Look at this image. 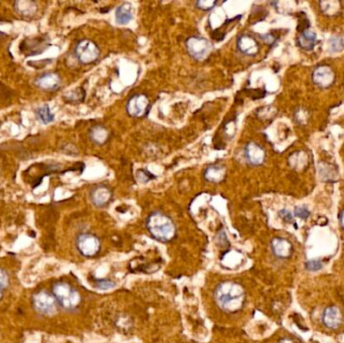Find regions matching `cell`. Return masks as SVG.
Segmentation results:
<instances>
[{"mask_svg": "<svg viewBox=\"0 0 344 343\" xmlns=\"http://www.w3.org/2000/svg\"><path fill=\"white\" fill-rule=\"evenodd\" d=\"M90 138L94 143L98 145H103L109 139V131L104 126L97 125L91 129Z\"/></svg>", "mask_w": 344, "mask_h": 343, "instance_id": "44dd1931", "label": "cell"}, {"mask_svg": "<svg viewBox=\"0 0 344 343\" xmlns=\"http://www.w3.org/2000/svg\"><path fill=\"white\" fill-rule=\"evenodd\" d=\"M14 8L21 15L29 17L35 14L37 10V5L33 1L20 0L14 3Z\"/></svg>", "mask_w": 344, "mask_h": 343, "instance_id": "ffe728a7", "label": "cell"}, {"mask_svg": "<svg viewBox=\"0 0 344 343\" xmlns=\"http://www.w3.org/2000/svg\"><path fill=\"white\" fill-rule=\"evenodd\" d=\"M280 217L284 221H286V222H291V221H293V217H292L291 213L288 212V211H286V209H283L282 212H280Z\"/></svg>", "mask_w": 344, "mask_h": 343, "instance_id": "d6a6232c", "label": "cell"}, {"mask_svg": "<svg viewBox=\"0 0 344 343\" xmlns=\"http://www.w3.org/2000/svg\"><path fill=\"white\" fill-rule=\"evenodd\" d=\"M279 343H295V341H293V340H291V339H288V338H286V339H283V340H281V341H280Z\"/></svg>", "mask_w": 344, "mask_h": 343, "instance_id": "d590c367", "label": "cell"}, {"mask_svg": "<svg viewBox=\"0 0 344 343\" xmlns=\"http://www.w3.org/2000/svg\"><path fill=\"white\" fill-rule=\"evenodd\" d=\"M147 228L152 237L161 242L171 241L176 233V228L171 219L159 212L153 213L149 216Z\"/></svg>", "mask_w": 344, "mask_h": 343, "instance_id": "7a4b0ae2", "label": "cell"}, {"mask_svg": "<svg viewBox=\"0 0 344 343\" xmlns=\"http://www.w3.org/2000/svg\"><path fill=\"white\" fill-rule=\"evenodd\" d=\"M134 8L133 5L129 2H124L117 9L115 13L116 22L119 25H127L133 20Z\"/></svg>", "mask_w": 344, "mask_h": 343, "instance_id": "e0dca14e", "label": "cell"}, {"mask_svg": "<svg viewBox=\"0 0 344 343\" xmlns=\"http://www.w3.org/2000/svg\"><path fill=\"white\" fill-rule=\"evenodd\" d=\"M225 167L221 164H214L204 172V178L209 182H221L225 176Z\"/></svg>", "mask_w": 344, "mask_h": 343, "instance_id": "ac0fdd59", "label": "cell"}, {"mask_svg": "<svg viewBox=\"0 0 344 343\" xmlns=\"http://www.w3.org/2000/svg\"><path fill=\"white\" fill-rule=\"evenodd\" d=\"M35 85L43 91L52 92L61 87L62 80L60 75L55 73H48L42 74L35 80Z\"/></svg>", "mask_w": 344, "mask_h": 343, "instance_id": "30bf717a", "label": "cell"}, {"mask_svg": "<svg viewBox=\"0 0 344 343\" xmlns=\"http://www.w3.org/2000/svg\"><path fill=\"white\" fill-rule=\"evenodd\" d=\"M2 296H3V294H2V290L0 289V300L2 299Z\"/></svg>", "mask_w": 344, "mask_h": 343, "instance_id": "8d00e7d4", "label": "cell"}, {"mask_svg": "<svg viewBox=\"0 0 344 343\" xmlns=\"http://www.w3.org/2000/svg\"><path fill=\"white\" fill-rule=\"evenodd\" d=\"M48 41L42 37L25 40L21 45V50L25 55H33L42 53L44 50L48 49Z\"/></svg>", "mask_w": 344, "mask_h": 343, "instance_id": "9c48e42d", "label": "cell"}, {"mask_svg": "<svg viewBox=\"0 0 344 343\" xmlns=\"http://www.w3.org/2000/svg\"><path fill=\"white\" fill-rule=\"evenodd\" d=\"M98 288L102 289V290H108V289H112L115 287V283L110 281V280H98L97 281V285Z\"/></svg>", "mask_w": 344, "mask_h": 343, "instance_id": "1f68e13d", "label": "cell"}, {"mask_svg": "<svg viewBox=\"0 0 344 343\" xmlns=\"http://www.w3.org/2000/svg\"><path fill=\"white\" fill-rule=\"evenodd\" d=\"M37 119L43 124H49L54 120V115L50 111L49 105H43L36 110Z\"/></svg>", "mask_w": 344, "mask_h": 343, "instance_id": "7402d4cb", "label": "cell"}, {"mask_svg": "<svg viewBox=\"0 0 344 343\" xmlns=\"http://www.w3.org/2000/svg\"><path fill=\"white\" fill-rule=\"evenodd\" d=\"M344 48L343 40L339 36H334L329 41V49L333 52L341 51Z\"/></svg>", "mask_w": 344, "mask_h": 343, "instance_id": "484cf974", "label": "cell"}, {"mask_svg": "<svg viewBox=\"0 0 344 343\" xmlns=\"http://www.w3.org/2000/svg\"><path fill=\"white\" fill-rule=\"evenodd\" d=\"M317 43V36L316 33L310 29H305L298 39V44L302 49H313Z\"/></svg>", "mask_w": 344, "mask_h": 343, "instance_id": "d6986e66", "label": "cell"}, {"mask_svg": "<svg viewBox=\"0 0 344 343\" xmlns=\"http://www.w3.org/2000/svg\"><path fill=\"white\" fill-rule=\"evenodd\" d=\"M313 81L321 88H327L333 83L334 74L329 67L321 66L314 71Z\"/></svg>", "mask_w": 344, "mask_h": 343, "instance_id": "9a60e30c", "label": "cell"}, {"mask_svg": "<svg viewBox=\"0 0 344 343\" xmlns=\"http://www.w3.org/2000/svg\"><path fill=\"white\" fill-rule=\"evenodd\" d=\"M322 321L324 325L330 329L338 328L342 322V314L339 308L335 306H330L326 308L322 316Z\"/></svg>", "mask_w": 344, "mask_h": 343, "instance_id": "5bb4252c", "label": "cell"}, {"mask_svg": "<svg viewBox=\"0 0 344 343\" xmlns=\"http://www.w3.org/2000/svg\"><path fill=\"white\" fill-rule=\"evenodd\" d=\"M237 48L242 53L246 55H255L259 51L257 41L247 34H243L238 39Z\"/></svg>", "mask_w": 344, "mask_h": 343, "instance_id": "2e32d148", "label": "cell"}, {"mask_svg": "<svg viewBox=\"0 0 344 343\" xmlns=\"http://www.w3.org/2000/svg\"><path fill=\"white\" fill-rule=\"evenodd\" d=\"M112 198V192L106 185H97L91 192V200L97 207L107 205Z\"/></svg>", "mask_w": 344, "mask_h": 343, "instance_id": "7c38bea8", "label": "cell"}, {"mask_svg": "<svg viewBox=\"0 0 344 343\" xmlns=\"http://www.w3.org/2000/svg\"><path fill=\"white\" fill-rule=\"evenodd\" d=\"M340 223H341V226L343 227L344 230V211L341 213V215H340Z\"/></svg>", "mask_w": 344, "mask_h": 343, "instance_id": "e575fe53", "label": "cell"}, {"mask_svg": "<svg viewBox=\"0 0 344 343\" xmlns=\"http://www.w3.org/2000/svg\"><path fill=\"white\" fill-rule=\"evenodd\" d=\"M271 246L274 255L281 259H287L291 257L293 253L292 244L289 241L282 238H275L274 240H272Z\"/></svg>", "mask_w": 344, "mask_h": 343, "instance_id": "4fadbf2b", "label": "cell"}, {"mask_svg": "<svg viewBox=\"0 0 344 343\" xmlns=\"http://www.w3.org/2000/svg\"><path fill=\"white\" fill-rule=\"evenodd\" d=\"M74 54L80 63L89 65L98 60L100 49L94 42L90 40H83L77 44L74 48Z\"/></svg>", "mask_w": 344, "mask_h": 343, "instance_id": "5b68a950", "label": "cell"}, {"mask_svg": "<svg viewBox=\"0 0 344 343\" xmlns=\"http://www.w3.org/2000/svg\"><path fill=\"white\" fill-rule=\"evenodd\" d=\"M245 290L235 282H223L216 290V301L223 311L237 312L244 306Z\"/></svg>", "mask_w": 344, "mask_h": 343, "instance_id": "6da1fadb", "label": "cell"}, {"mask_svg": "<svg viewBox=\"0 0 344 343\" xmlns=\"http://www.w3.org/2000/svg\"><path fill=\"white\" fill-rule=\"evenodd\" d=\"M305 267H306V269L308 270V271H314V272H316V271H319L323 267V265H322V263L320 261L312 260V261L306 262Z\"/></svg>", "mask_w": 344, "mask_h": 343, "instance_id": "4dcf8cb0", "label": "cell"}, {"mask_svg": "<svg viewBox=\"0 0 344 343\" xmlns=\"http://www.w3.org/2000/svg\"><path fill=\"white\" fill-rule=\"evenodd\" d=\"M137 178L140 182L146 183L148 181H150L151 179H154L155 176L152 175L150 172L145 170V169H140L137 172Z\"/></svg>", "mask_w": 344, "mask_h": 343, "instance_id": "83f0119b", "label": "cell"}, {"mask_svg": "<svg viewBox=\"0 0 344 343\" xmlns=\"http://www.w3.org/2000/svg\"><path fill=\"white\" fill-rule=\"evenodd\" d=\"M77 247L82 255L93 257L100 251V241L94 235L82 234L77 239Z\"/></svg>", "mask_w": 344, "mask_h": 343, "instance_id": "ba28073f", "label": "cell"}, {"mask_svg": "<svg viewBox=\"0 0 344 343\" xmlns=\"http://www.w3.org/2000/svg\"><path fill=\"white\" fill-rule=\"evenodd\" d=\"M150 102L146 95L136 94L129 99L126 105L127 113L134 118L144 117L148 113Z\"/></svg>", "mask_w": 344, "mask_h": 343, "instance_id": "52a82bcc", "label": "cell"}, {"mask_svg": "<svg viewBox=\"0 0 344 343\" xmlns=\"http://www.w3.org/2000/svg\"><path fill=\"white\" fill-rule=\"evenodd\" d=\"M321 9L328 15H332L336 13L339 9V3L335 1H327V2H321L320 3Z\"/></svg>", "mask_w": 344, "mask_h": 343, "instance_id": "d4e9b609", "label": "cell"}, {"mask_svg": "<svg viewBox=\"0 0 344 343\" xmlns=\"http://www.w3.org/2000/svg\"><path fill=\"white\" fill-rule=\"evenodd\" d=\"M65 98L70 103H80L85 99V91H83L81 88H78L77 90L69 92Z\"/></svg>", "mask_w": 344, "mask_h": 343, "instance_id": "cb8c5ba5", "label": "cell"}, {"mask_svg": "<svg viewBox=\"0 0 344 343\" xmlns=\"http://www.w3.org/2000/svg\"><path fill=\"white\" fill-rule=\"evenodd\" d=\"M292 167L297 169H302L307 163V155L304 152H296L289 159Z\"/></svg>", "mask_w": 344, "mask_h": 343, "instance_id": "603a6c76", "label": "cell"}, {"mask_svg": "<svg viewBox=\"0 0 344 343\" xmlns=\"http://www.w3.org/2000/svg\"><path fill=\"white\" fill-rule=\"evenodd\" d=\"M245 156L250 164L254 166L261 165L265 161V151L259 144L255 142L247 143L245 147Z\"/></svg>", "mask_w": 344, "mask_h": 343, "instance_id": "8fae6325", "label": "cell"}, {"mask_svg": "<svg viewBox=\"0 0 344 343\" xmlns=\"http://www.w3.org/2000/svg\"><path fill=\"white\" fill-rule=\"evenodd\" d=\"M250 96H251V98L253 99L262 98L264 96V93H262L259 90H257V91H254Z\"/></svg>", "mask_w": 344, "mask_h": 343, "instance_id": "836d02e7", "label": "cell"}, {"mask_svg": "<svg viewBox=\"0 0 344 343\" xmlns=\"http://www.w3.org/2000/svg\"><path fill=\"white\" fill-rule=\"evenodd\" d=\"M52 295L56 302L67 310L77 308L81 302V296L70 284L66 282H59L52 287Z\"/></svg>", "mask_w": 344, "mask_h": 343, "instance_id": "3957f363", "label": "cell"}, {"mask_svg": "<svg viewBox=\"0 0 344 343\" xmlns=\"http://www.w3.org/2000/svg\"><path fill=\"white\" fill-rule=\"evenodd\" d=\"M31 304L33 309L44 316H51L58 310V302L54 296L45 290L32 295Z\"/></svg>", "mask_w": 344, "mask_h": 343, "instance_id": "277c9868", "label": "cell"}, {"mask_svg": "<svg viewBox=\"0 0 344 343\" xmlns=\"http://www.w3.org/2000/svg\"><path fill=\"white\" fill-rule=\"evenodd\" d=\"M186 49L188 53L196 60L205 59L212 51V44L201 36H192L186 41Z\"/></svg>", "mask_w": 344, "mask_h": 343, "instance_id": "8992f818", "label": "cell"}, {"mask_svg": "<svg viewBox=\"0 0 344 343\" xmlns=\"http://www.w3.org/2000/svg\"><path fill=\"white\" fill-rule=\"evenodd\" d=\"M295 216L302 220H306L309 218L310 212L305 206H298L295 208Z\"/></svg>", "mask_w": 344, "mask_h": 343, "instance_id": "f546056e", "label": "cell"}, {"mask_svg": "<svg viewBox=\"0 0 344 343\" xmlns=\"http://www.w3.org/2000/svg\"><path fill=\"white\" fill-rule=\"evenodd\" d=\"M216 4H217L216 1L205 0V1H197V3H196V6H197L198 9H201V10H204V11H208V10H212L216 6Z\"/></svg>", "mask_w": 344, "mask_h": 343, "instance_id": "4316f807", "label": "cell"}, {"mask_svg": "<svg viewBox=\"0 0 344 343\" xmlns=\"http://www.w3.org/2000/svg\"><path fill=\"white\" fill-rule=\"evenodd\" d=\"M9 286V277L4 270L0 269V289L4 290Z\"/></svg>", "mask_w": 344, "mask_h": 343, "instance_id": "f1b7e54d", "label": "cell"}]
</instances>
